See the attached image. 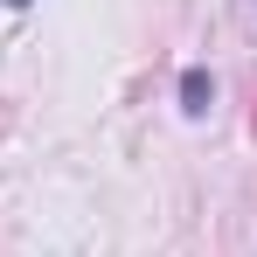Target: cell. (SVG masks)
<instances>
[{
  "instance_id": "6da1fadb",
  "label": "cell",
  "mask_w": 257,
  "mask_h": 257,
  "mask_svg": "<svg viewBox=\"0 0 257 257\" xmlns=\"http://www.w3.org/2000/svg\"><path fill=\"white\" fill-rule=\"evenodd\" d=\"M209 97H215V84H209V70H202V63H195V70H181V111H188V118H202V111H209Z\"/></svg>"
},
{
  "instance_id": "7a4b0ae2",
  "label": "cell",
  "mask_w": 257,
  "mask_h": 257,
  "mask_svg": "<svg viewBox=\"0 0 257 257\" xmlns=\"http://www.w3.org/2000/svg\"><path fill=\"white\" fill-rule=\"evenodd\" d=\"M7 7H28V0H7Z\"/></svg>"
}]
</instances>
